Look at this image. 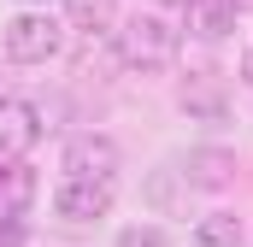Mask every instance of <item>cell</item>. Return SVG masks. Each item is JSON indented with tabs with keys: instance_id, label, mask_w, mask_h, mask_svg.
Returning a JSON list of instances; mask_svg holds the SVG:
<instances>
[{
	"instance_id": "10",
	"label": "cell",
	"mask_w": 253,
	"mask_h": 247,
	"mask_svg": "<svg viewBox=\"0 0 253 247\" xmlns=\"http://www.w3.org/2000/svg\"><path fill=\"white\" fill-rule=\"evenodd\" d=\"M65 6H71V30H83V36H100L118 12V0H65Z\"/></svg>"
},
{
	"instance_id": "6",
	"label": "cell",
	"mask_w": 253,
	"mask_h": 247,
	"mask_svg": "<svg viewBox=\"0 0 253 247\" xmlns=\"http://www.w3.org/2000/svg\"><path fill=\"white\" fill-rule=\"evenodd\" d=\"M183 112L189 118H224L230 112V94H224V82H218V71H194L189 82H183Z\"/></svg>"
},
{
	"instance_id": "9",
	"label": "cell",
	"mask_w": 253,
	"mask_h": 247,
	"mask_svg": "<svg viewBox=\"0 0 253 247\" xmlns=\"http://www.w3.org/2000/svg\"><path fill=\"white\" fill-rule=\"evenodd\" d=\"M36 200V171L30 165H0V212L6 218H24Z\"/></svg>"
},
{
	"instance_id": "3",
	"label": "cell",
	"mask_w": 253,
	"mask_h": 247,
	"mask_svg": "<svg viewBox=\"0 0 253 247\" xmlns=\"http://www.w3.org/2000/svg\"><path fill=\"white\" fill-rule=\"evenodd\" d=\"M53 212L65 224H94V218L112 212V183H100V177H65L59 194H53Z\"/></svg>"
},
{
	"instance_id": "1",
	"label": "cell",
	"mask_w": 253,
	"mask_h": 247,
	"mask_svg": "<svg viewBox=\"0 0 253 247\" xmlns=\"http://www.w3.org/2000/svg\"><path fill=\"white\" fill-rule=\"evenodd\" d=\"M118 53H124L129 71H165V65L177 59V30L159 12H135L118 30Z\"/></svg>"
},
{
	"instance_id": "12",
	"label": "cell",
	"mask_w": 253,
	"mask_h": 247,
	"mask_svg": "<svg viewBox=\"0 0 253 247\" xmlns=\"http://www.w3.org/2000/svg\"><path fill=\"white\" fill-rule=\"evenodd\" d=\"M118 247H171V242H165L159 230H124V236H118Z\"/></svg>"
},
{
	"instance_id": "7",
	"label": "cell",
	"mask_w": 253,
	"mask_h": 247,
	"mask_svg": "<svg viewBox=\"0 0 253 247\" xmlns=\"http://www.w3.org/2000/svg\"><path fill=\"white\" fill-rule=\"evenodd\" d=\"M183 177H189L194 188H230L236 183V153H224V147H194Z\"/></svg>"
},
{
	"instance_id": "13",
	"label": "cell",
	"mask_w": 253,
	"mask_h": 247,
	"mask_svg": "<svg viewBox=\"0 0 253 247\" xmlns=\"http://www.w3.org/2000/svg\"><path fill=\"white\" fill-rule=\"evenodd\" d=\"M0 247H24V218H6L0 212Z\"/></svg>"
},
{
	"instance_id": "14",
	"label": "cell",
	"mask_w": 253,
	"mask_h": 247,
	"mask_svg": "<svg viewBox=\"0 0 253 247\" xmlns=\"http://www.w3.org/2000/svg\"><path fill=\"white\" fill-rule=\"evenodd\" d=\"M230 12H253V0H230Z\"/></svg>"
},
{
	"instance_id": "8",
	"label": "cell",
	"mask_w": 253,
	"mask_h": 247,
	"mask_svg": "<svg viewBox=\"0 0 253 247\" xmlns=\"http://www.w3.org/2000/svg\"><path fill=\"white\" fill-rule=\"evenodd\" d=\"M230 24H236L230 0H189V6H183V30H189V36H200V41L230 36Z\"/></svg>"
},
{
	"instance_id": "11",
	"label": "cell",
	"mask_w": 253,
	"mask_h": 247,
	"mask_svg": "<svg viewBox=\"0 0 253 247\" xmlns=\"http://www.w3.org/2000/svg\"><path fill=\"white\" fill-rule=\"evenodd\" d=\"M236 242H242V218H230V212H212L194 230V247H236Z\"/></svg>"
},
{
	"instance_id": "4",
	"label": "cell",
	"mask_w": 253,
	"mask_h": 247,
	"mask_svg": "<svg viewBox=\"0 0 253 247\" xmlns=\"http://www.w3.org/2000/svg\"><path fill=\"white\" fill-rule=\"evenodd\" d=\"M42 129H47V124H42V112H36L30 100H12V94H6V100H0V159H24V153L42 141Z\"/></svg>"
},
{
	"instance_id": "5",
	"label": "cell",
	"mask_w": 253,
	"mask_h": 247,
	"mask_svg": "<svg viewBox=\"0 0 253 247\" xmlns=\"http://www.w3.org/2000/svg\"><path fill=\"white\" fill-rule=\"evenodd\" d=\"M65 171L71 177H100V183H112V171H118V141L112 135H71V147H65Z\"/></svg>"
},
{
	"instance_id": "2",
	"label": "cell",
	"mask_w": 253,
	"mask_h": 247,
	"mask_svg": "<svg viewBox=\"0 0 253 247\" xmlns=\"http://www.w3.org/2000/svg\"><path fill=\"white\" fill-rule=\"evenodd\" d=\"M6 53L18 65H47L59 53V24H53L47 12H18V18L6 24Z\"/></svg>"
},
{
	"instance_id": "17",
	"label": "cell",
	"mask_w": 253,
	"mask_h": 247,
	"mask_svg": "<svg viewBox=\"0 0 253 247\" xmlns=\"http://www.w3.org/2000/svg\"><path fill=\"white\" fill-rule=\"evenodd\" d=\"M30 6H47V0H30Z\"/></svg>"
},
{
	"instance_id": "15",
	"label": "cell",
	"mask_w": 253,
	"mask_h": 247,
	"mask_svg": "<svg viewBox=\"0 0 253 247\" xmlns=\"http://www.w3.org/2000/svg\"><path fill=\"white\" fill-rule=\"evenodd\" d=\"M242 71H248V82H253V47H248V59H242Z\"/></svg>"
},
{
	"instance_id": "16",
	"label": "cell",
	"mask_w": 253,
	"mask_h": 247,
	"mask_svg": "<svg viewBox=\"0 0 253 247\" xmlns=\"http://www.w3.org/2000/svg\"><path fill=\"white\" fill-rule=\"evenodd\" d=\"M165 6H189V0H165Z\"/></svg>"
}]
</instances>
